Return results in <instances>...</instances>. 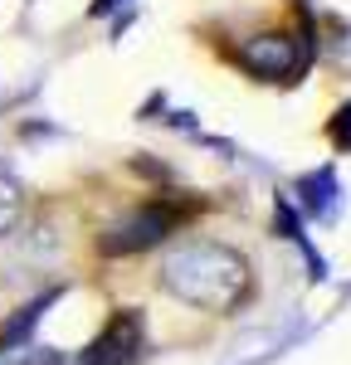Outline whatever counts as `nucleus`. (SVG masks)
Wrapping results in <instances>:
<instances>
[{
    "mask_svg": "<svg viewBox=\"0 0 351 365\" xmlns=\"http://www.w3.org/2000/svg\"><path fill=\"white\" fill-rule=\"evenodd\" d=\"M234 63L259 83H297L312 63V39H302L297 29H263L234 49Z\"/></svg>",
    "mask_w": 351,
    "mask_h": 365,
    "instance_id": "nucleus-3",
    "label": "nucleus"
},
{
    "mask_svg": "<svg viewBox=\"0 0 351 365\" xmlns=\"http://www.w3.org/2000/svg\"><path fill=\"white\" fill-rule=\"evenodd\" d=\"M142 346V317L137 312H113L108 327L98 331V341L88 346L83 365H117V361H132V351Z\"/></svg>",
    "mask_w": 351,
    "mask_h": 365,
    "instance_id": "nucleus-4",
    "label": "nucleus"
},
{
    "mask_svg": "<svg viewBox=\"0 0 351 365\" xmlns=\"http://www.w3.org/2000/svg\"><path fill=\"white\" fill-rule=\"evenodd\" d=\"M20 220H25V190L10 175H0V239H10L20 229Z\"/></svg>",
    "mask_w": 351,
    "mask_h": 365,
    "instance_id": "nucleus-5",
    "label": "nucleus"
},
{
    "mask_svg": "<svg viewBox=\"0 0 351 365\" xmlns=\"http://www.w3.org/2000/svg\"><path fill=\"white\" fill-rule=\"evenodd\" d=\"M332 63H337V68L351 78V29L342 34V39H332Z\"/></svg>",
    "mask_w": 351,
    "mask_h": 365,
    "instance_id": "nucleus-7",
    "label": "nucleus"
},
{
    "mask_svg": "<svg viewBox=\"0 0 351 365\" xmlns=\"http://www.w3.org/2000/svg\"><path fill=\"white\" fill-rule=\"evenodd\" d=\"M185 225V205L176 200H142L132 210H122L113 225L98 234V253L103 258H132V253H146L156 244H166L176 229Z\"/></svg>",
    "mask_w": 351,
    "mask_h": 365,
    "instance_id": "nucleus-2",
    "label": "nucleus"
},
{
    "mask_svg": "<svg viewBox=\"0 0 351 365\" xmlns=\"http://www.w3.org/2000/svg\"><path fill=\"white\" fill-rule=\"evenodd\" d=\"M0 365H63L49 346H34V341H10L0 346Z\"/></svg>",
    "mask_w": 351,
    "mask_h": 365,
    "instance_id": "nucleus-6",
    "label": "nucleus"
},
{
    "mask_svg": "<svg viewBox=\"0 0 351 365\" xmlns=\"http://www.w3.org/2000/svg\"><path fill=\"white\" fill-rule=\"evenodd\" d=\"M156 282L171 292L176 302L195 312H215V317H230L244 297H249V258L220 239H176L171 249H161L156 258Z\"/></svg>",
    "mask_w": 351,
    "mask_h": 365,
    "instance_id": "nucleus-1",
    "label": "nucleus"
}]
</instances>
